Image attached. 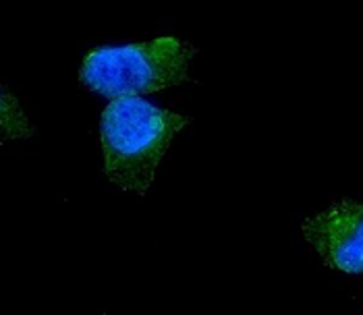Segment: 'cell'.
Instances as JSON below:
<instances>
[{
  "label": "cell",
  "instance_id": "6da1fadb",
  "mask_svg": "<svg viewBox=\"0 0 363 315\" xmlns=\"http://www.w3.org/2000/svg\"><path fill=\"white\" fill-rule=\"evenodd\" d=\"M187 116L162 110L141 98L112 100L100 118V144L108 181L143 197L172 137Z\"/></svg>",
  "mask_w": 363,
  "mask_h": 315
},
{
  "label": "cell",
  "instance_id": "7a4b0ae2",
  "mask_svg": "<svg viewBox=\"0 0 363 315\" xmlns=\"http://www.w3.org/2000/svg\"><path fill=\"white\" fill-rule=\"evenodd\" d=\"M196 52V46L172 35L98 48L84 58L79 79L89 91L112 100L140 98L191 81L189 62Z\"/></svg>",
  "mask_w": 363,
  "mask_h": 315
},
{
  "label": "cell",
  "instance_id": "3957f363",
  "mask_svg": "<svg viewBox=\"0 0 363 315\" xmlns=\"http://www.w3.org/2000/svg\"><path fill=\"white\" fill-rule=\"evenodd\" d=\"M301 232L328 268L363 274V203L335 201L308 216Z\"/></svg>",
  "mask_w": 363,
  "mask_h": 315
}]
</instances>
